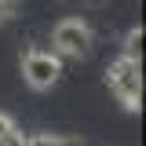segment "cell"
<instances>
[{"instance_id": "cell-1", "label": "cell", "mask_w": 146, "mask_h": 146, "mask_svg": "<svg viewBox=\"0 0 146 146\" xmlns=\"http://www.w3.org/2000/svg\"><path fill=\"white\" fill-rule=\"evenodd\" d=\"M106 84L113 88V95L124 102V110H139L143 106V66H139V58L121 55L106 70Z\"/></svg>"}, {"instance_id": "cell-2", "label": "cell", "mask_w": 146, "mask_h": 146, "mask_svg": "<svg viewBox=\"0 0 146 146\" xmlns=\"http://www.w3.org/2000/svg\"><path fill=\"white\" fill-rule=\"evenodd\" d=\"M22 77H26V84L33 91H48V88L58 84L62 62H58V55H51V51H29L22 58Z\"/></svg>"}, {"instance_id": "cell-3", "label": "cell", "mask_w": 146, "mask_h": 146, "mask_svg": "<svg viewBox=\"0 0 146 146\" xmlns=\"http://www.w3.org/2000/svg\"><path fill=\"white\" fill-rule=\"evenodd\" d=\"M55 51L58 55H70V58H84L91 51V29L80 22V18H62L58 26H55Z\"/></svg>"}, {"instance_id": "cell-4", "label": "cell", "mask_w": 146, "mask_h": 146, "mask_svg": "<svg viewBox=\"0 0 146 146\" xmlns=\"http://www.w3.org/2000/svg\"><path fill=\"white\" fill-rule=\"evenodd\" d=\"M22 146H84L80 139H55V135H33V139H26Z\"/></svg>"}, {"instance_id": "cell-5", "label": "cell", "mask_w": 146, "mask_h": 146, "mask_svg": "<svg viewBox=\"0 0 146 146\" xmlns=\"http://www.w3.org/2000/svg\"><path fill=\"white\" fill-rule=\"evenodd\" d=\"M143 26H135V29H128L124 36V55H131V58H139V51H143Z\"/></svg>"}, {"instance_id": "cell-6", "label": "cell", "mask_w": 146, "mask_h": 146, "mask_svg": "<svg viewBox=\"0 0 146 146\" xmlns=\"http://www.w3.org/2000/svg\"><path fill=\"white\" fill-rule=\"evenodd\" d=\"M15 117H11V113H0V139H4V135H11V131H15Z\"/></svg>"}, {"instance_id": "cell-7", "label": "cell", "mask_w": 146, "mask_h": 146, "mask_svg": "<svg viewBox=\"0 0 146 146\" xmlns=\"http://www.w3.org/2000/svg\"><path fill=\"white\" fill-rule=\"evenodd\" d=\"M11 15H15V0H0V26H4Z\"/></svg>"}, {"instance_id": "cell-8", "label": "cell", "mask_w": 146, "mask_h": 146, "mask_svg": "<svg viewBox=\"0 0 146 146\" xmlns=\"http://www.w3.org/2000/svg\"><path fill=\"white\" fill-rule=\"evenodd\" d=\"M22 143H26V139H22V131H18V128L11 131V135H4V139H0V146H22Z\"/></svg>"}, {"instance_id": "cell-9", "label": "cell", "mask_w": 146, "mask_h": 146, "mask_svg": "<svg viewBox=\"0 0 146 146\" xmlns=\"http://www.w3.org/2000/svg\"><path fill=\"white\" fill-rule=\"evenodd\" d=\"M84 4H91V7H102V4H110V0H84Z\"/></svg>"}]
</instances>
